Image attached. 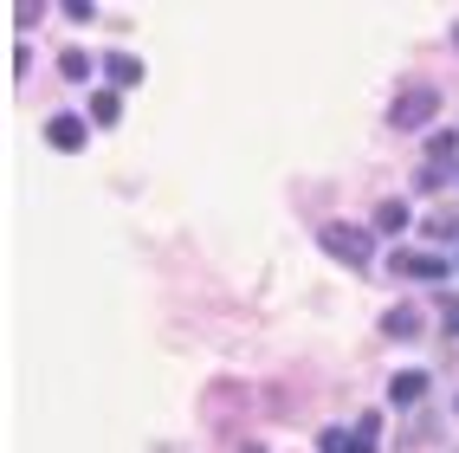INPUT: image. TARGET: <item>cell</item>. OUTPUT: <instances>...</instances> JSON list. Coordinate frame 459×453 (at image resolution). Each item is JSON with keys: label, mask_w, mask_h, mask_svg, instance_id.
<instances>
[{"label": "cell", "mask_w": 459, "mask_h": 453, "mask_svg": "<svg viewBox=\"0 0 459 453\" xmlns=\"http://www.w3.org/2000/svg\"><path fill=\"white\" fill-rule=\"evenodd\" d=\"M382 331H388V337H421V304H388Z\"/></svg>", "instance_id": "obj_5"}, {"label": "cell", "mask_w": 459, "mask_h": 453, "mask_svg": "<svg viewBox=\"0 0 459 453\" xmlns=\"http://www.w3.org/2000/svg\"><path fill=\"white\" fill-rule=\"evenodd\" d=\"M123 117V97L117 91H91V123H117Z\"/></svg>", "instance_id": "obj_10"}, {"label": "cell", "mask_w": 459, "mask_h": 453, "mask_svg": "<svg viewBox=\"0 0 459 453\" xmlns=\"http://www.w3.org/2000/svg\"><path fill=\"white\" fill-rule=\"evenodd\" d=\"M246 453H259V447H246Z\"/></svg>", "instance_id": "obj_13"}, {"label": "cell", "mask_w": 459, "mask_h": 453, "mask_svg": "<svg viewBox=\"0 0 459 453\" xmlns=\"http://www.w3.org/2000/svg\"><path fill=\"white\" fill-rule=\"evenodd\" d=\"M388 395H394V402H421V395H427V369H402V376L388 382Z\"/></svg>", "instance_id": "obj_7"}, {"label": "cell", "mask_w": 459, "mask_h": 453, "mask_svg": "<svg viewBox=\"0 0 459 453\" xmlns=\"http://www.w3.org/2000/svg\"><path fill=\"white\" fill-rule=\"evenodd\" d=\"M46 142H58V150H85V142H91V123L78 117V111H58V117H46Z\"/></svg>", "instance_id": "obj_3"}, {"label": "cell", "mask_w": 459, "mask_h": 453, "mask_svg": "<svg viewBox=\"0 0 459 453\" xmlns=\"http://www.w3.org/2000/svg\"><path fill=\"white\" fill-rule=\"evenodd\" d=\"M394 273H408V279H447V259H433V253H414V246H402V253H388Z\"/></svg>", "instance_id": "obj_4"}, {"label": "cell", "mask_w": 459, "mask_h": 453, "mask_svg": "<svg viewBox=\"0 0 459 453\" xmlns=\"http://www.w3.org/2000/svg\"><path fill=\"white\" fill-rule=\"evenodd\" d=\"M408 226V201H382L375 208V234H402Z\"/></svg>", "instance_id": "obj_9"}, {"label": "cell", "mask_w": 459, "mask_h": 453, "mask_svg": "<svg viewBox=\"0 0 459 453\" xmlns=\"http://www.w3.org/2000/svg\"><path fill=\"white\" fill-rule=\"evenodd\" d=\"M453 150H459V136H453V130H440V136H433V150H427V156H433V162H447Z\"/></svg>", "instance_id": "obj_11"}, {"label": "cell", "mask_w": 459, "mask_h": 453, "mask_svg": "<svg viewBox=\"0 0 459 453\" xmlns=\"http://www.w3.org/2000/svg\"><path fill=\"white\" fill-rule=\"evenodd\" d=\"M324 246H330V253H337L343 265H356V273H363V265L375 259L369 234H363V226H349V220H330V226H324Z\"/></svg>", "instance_id": "obj_2"}, {"label": "cell", "mask_w": 459, "mask_h": 453, "mask_svg": "<svg viewBox=\"0 0 459 453\" xmlns=\"http://www.w3.org/2000/svg\"><path fill=\"white\" fill-rule=\"evenodd\" d=\"M103 72H111V85H136V78H142V58L111 52V58H103Z\"/></svg>", "instance_id": "obj_8"}, {"label": "cell", "mask_w": 459, "mask_h": 453, "mask_svg": "<svg viewBox=\"0 0 459 453\" xmlns=\"http://www.w3.org/2000/svg\"><path fill=\"white\" fill-rule=\"evenodd\" d=\"M433 117H440V91L433 85H408L402 97H394V111H388L394 130H421V123H433Z\"/></svg>", "instance_id": "obj_1"}, {"label": "cell", "mask_w": 459, "mask_h": 453, "mask_svg": "<svg viewBox=\"0 0 459 453\" xmlns=\"http://www.w3.org/2000/svg\"><path fill=\"white\" fill-rule=\"evenodd\" d=\"M447 318H453V324H459V298H453V304H447Z\"/></svg>", "instance_id": "obj_12"}, {"label": "cell", "mask_w": 459, "mask_h": 453, "mask_svg": "<svg viewBox=\"0 0 459 453\" xmlns=\"http://www.w3.org/2000/svg\"><path fill=\"white\" fill-rule=\"evenodd\" d=\"M317 453H375V441L343 434V427H324V434H317Z\"/></svg>", "instance_id": "obj_6"}]
</instances>
